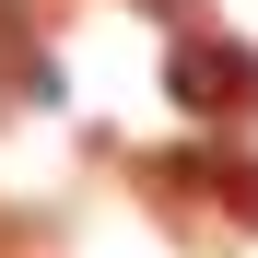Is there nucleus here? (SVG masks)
Masks as SVG:
<instances>
[{"mask_svg": "<svg viewBox=\"0 0 258 258\" xmlns=\"http://www.w3.org/2000/svg\"><path fill=\"white\" fill-rule=\"evenodd\" d=\"M176 82H188V106H246V82H258V71H246L235 47H188Z\"/></svg>", "mask_w": 258, "mask_h": 258, "instance_id": "f257e3e1", "label": "nucleus"}]
</instances>
